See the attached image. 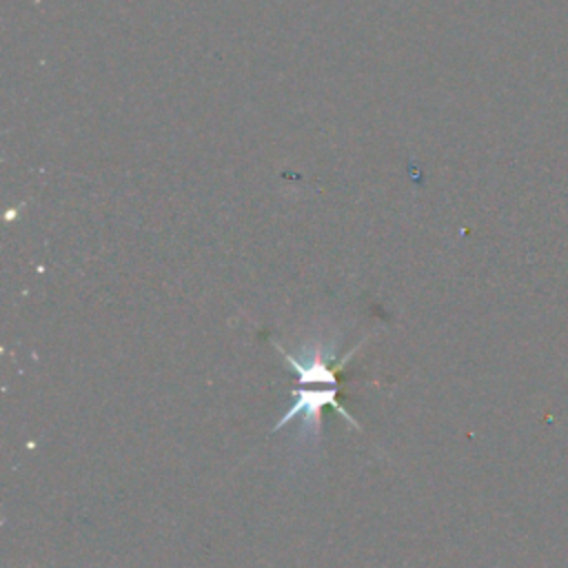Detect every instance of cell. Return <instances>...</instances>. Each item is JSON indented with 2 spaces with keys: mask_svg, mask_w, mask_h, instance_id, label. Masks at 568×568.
Instances as JSON below:
<instances>
[{
  "mask_svg": "<svg viewBox=\"0 0 568 568\" xmlns=\"http://www.w3.org/2000/svg\"><path fill=\"white\" fill-rule=\"evenodd\" d=\"M295 399L291 404V408L280 417V422L273 426V430H280L284 428V424H288L291 419H295L297 415H302V422H304V435H311V437H317L320 435V424H322V408L324 406H331L335 413H339L351 428H357L359 430V424L355 422V417L348 415V410L339 404L337 399V386H322V388H315V390H293Z\"/></svg>",
  "mask_w": 568,
  "mask_h": 568,
  "instance_id": "6da1fadb",
  "label": "cell"
}]
</instances>
